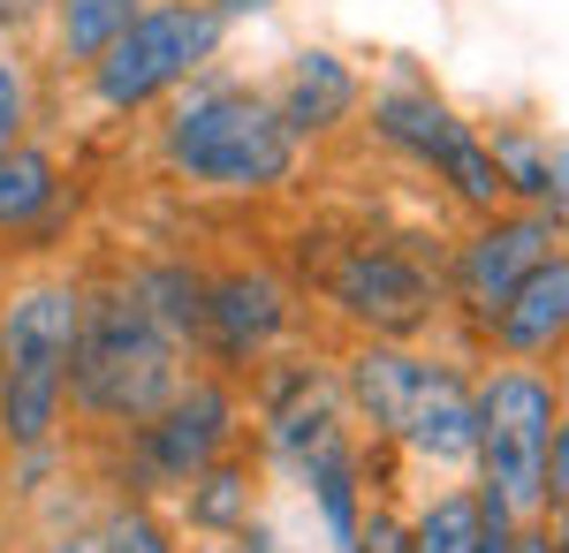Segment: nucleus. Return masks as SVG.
Listing matches in <instances>:
<instances>
[{
    "mask_svg": "<svg viewBox=\"0 0 569 553\" xmlns=\"http://www.w3.org/2000/svg\"><path fill=\"white\" fill-rule=\"evenodd\" d=\"M152 160H160L168 182L206 190V198H281L305 174V144H297V129L273 114L266 84L206 69V77H190L160 107Z\"/></svg>",
    "mask_w": 569,
    "mask_h": 553,
    "instance_id": "obj_1",
    "label": "nucleus"
},
{
    "mask_svg": "<svg viewBox=\"0 0 569 553\" xmlns=\"http://www.w3.org/2000/svg\"><path fill=\"white\" fill-rule=\"evenodd\" d=\"M190 364L198 356L122 289V273L114 281H91L84 326H77V356H69V432H91V440L137 432L190 380Z\"/></svg>",
    "mask_w": 569,
    "mask_h": 553,
    "instance_id": "obj_2",
    "label": "nucleus"
},
{
    "mask_svg": "<svg viewBox=\"0 0 569 553\" xmlns=\"http://www.w3.org/2000/svg\"><path fill=\"white\" fill-rule=\"evenodd\" d=\"M84 273H16L0 303V455L69 448V356L84 326Z\"/></svg>",
    "mask_w": 569,
    "mask_h": 553,
    "instance_id": "obj_3",
    "label": "nucleus"
},
{
    "mask_svg": "<svg viewBox=\"0 0 569 553\" xmlns=\"http://www.w3.org/2000/svg\"><path fill=\"white\" fill-rule=\"evenodd\" d=\"M311 289L327 319L350 341H433L448 326L440 303V258H426L410 235H319Z\"/></svg>",
    "mask_w": 569,
    "mask_h": 553,
    "instance_id": "obj_4",
    "label": "nucleus"
},
{
    "mask_svg": "<svg viewBox=\"0 0 569 553\" xmlns=\"http://www.w3.org/2000/svg\"><path fill=\"white\" fill-rule=\"evenodd\" d=\"M357 129H365L380 152H395L402 168H418L426 182H440V190L463 205V220L509 205V198H501V174H493V160H486V129L471 122L448 91L426 84L418 69H395V77H380V84H365Z\"/></svg>",
    "mask_w": 569,
    "mask_h": 553,
    "instance_id": "obj_5",
    "label": "nucleus"
},
{
    "mask_svg": "<svg viewBox=\"0 0 569 553\" xmlns=\"http://www.w3.org/2000/svg\"><path fill=\"white\" fill-rule=\"evenodd\" d=\"M220 46H228V23H220L206 0H144L130 16V31L107 46L77 84H84L91 114H107V122H144V114H160L190 77L220 69Z\"/></svg>",
    "mask_w": 569,
    "mask_h": 553,
    "instance_id": "obj_6",
    "label": "nucleus"
},
{
    "mask_svg": "<svg viewBox=\"0 0 569 553\" xmlns=\"http://www.w3.org/2000/svg\"><path fill=\"white\" fill-rule=\"evenodd\" d=\"M243 380L190 364V380L144 418L137 432L114 440V501H176L206 463H220L228 448H243Z\"/></svg>",
    "mask_w": 569,
    "mask_h": 553,
    "instance_id": "obj_7",
    "label": "nucleus"
},
{
    "mask_svg": "<svg viewBox=\"0 0 569 553\" xmlns=\"http://www.w3.org/2000/svg\"><path fill=\"white\" fill-rule=\"evenodd\" d=\"M243 386H251V394H243V410H251V448H259L266 477H281V485H297L311 463H327V455H342V448L365 440V432L350 425L335 356H311V349L289 341V349H273Z\"/></svg>",
    "mask_w": 569,
    "mask_h": 553,
    "instance_id": "obj_8",
    "label": "nucleus"
},
{
    "mask_svg": "<svg viewBox=\"0 0 569 553\" xmlns=\"http://www.w3.org/2000/svg\"><path fill=\"white\" fill-rule=\"evenodd\" d=\"M471 402H479V455H471V485L509 515H547L539 470H547V432L562 418V386L547 364H486L471 372Z\"/></svg>",
    "mask_w": 569,
    "mask_h": 553,
    "instance_id": "obj_9",
    "label": "nucleus"
},
{
    "mask_svg": "<svg viewBox=\"0 0 569 553\" xmlns=\"http://www.w3.org/2000/svg\"><path fill=\"white\" fill-rule=\"evenodd\" d=\"M305 326V289L273 258H228L206 265V319H198V364L251 380L273 349H289Z\"/></svg>",
    "mask_w": 569,
    "mask_h": 553,
    "instance_id": "obj_10",
    "label": "nucleus"
},
{
    "mask_svg": "<svg viewBox=\"0 0 569 553\" xmlns=\"http://www.w3.org/2000/svg\"><path fill=\"white\" fill-rule=\"evenodd\" d=\"M547 251H562V228H555L547 205H501V213H479L456 243H448V258H440V303H448V319L479 341L486 319L509 303V289H517Z\"/></svg>",
    "mask_w": 569,
    "mask_h": 553,
    "instance_id": "obj_11",
    "label": "nucleus"
},
{
    "mask_svg": "<svg viewBox=\"0 0 569 553\" xmlns=\"http://www.w3.org/2000/svg\"><path fill=\"white\" fill-rule=\"evenodd\" d=\"M440 372L433 341H350L335 356V380H342V402H350V425L372 440V448H395L410 410L426 402V386Z\"/></svg>",
    "mask_w": 569,
    "mask_h": 553,
    "instance_id": "obj_12",
    "label": "nucleus"
},
{
    "mask_svg": "<svg viewBox=\"0 0 569 553\" xmlns=\"http://www.w3.org/2000/svg\"><path fill=\"white\" fill-rule=\"evenodd\" d=\"M273 99V114L297 129V144H335V137H350L357 114H365V69H357L350 53H335V46H297L289 61H281V77L266 84Z\"/></svg>",
    "mask_w": 569,
    "mask_h": 553,
    "instance_id": "obj_13",
    "label": "nucleus"
},
{
    "mask_svg": "<svg viewBox=\"0 0 569 553\" xmlns=\"http://www.w3.org/2000/svg\"><path fill=\"white\" fill-rule=\"evenodd\" d=\"M479 349L501 356V364H547V372L569 356V243L547 251L525 281L509 289V303L486 319Z\"/></svg>",
    "mask_w": 569,
    "mask_h": 553,
    "instance_id": "obj_14",
    "label": "nucleus"
},
{
    "mask_svg": "<svg viewBox=\"0 0 569 553\" xmlns=\"http://www.w3.org/2000/svg\"><path fill=\"white\" fill-rule=\"evenodd\" d=\"M77 220V174L61 168V152L23 137L0 152V251H46L61 228Z\"/></svg>",
    "mask_w": 569,
    "mask_h": 553,
    "instance_id": "obj_15",
    "label": "nucleus"
},
{
    "mask_svg": "<svg viewBox=\"0 0 569 553\" xmlns=\"http://www.w3.org/2000/svg\"><path fill=\"white\" fill-rule=\"evenodd\" d=\"M395 455L433 477H471V455H479V402H471V364L463 356H440L426 402L410 410V425L395 440Z\"/></svg>",
    "mask_w": 569,
    "mask_h": 553,
    "instance_id": "obj_16",
    "label": "nucleus"
},
{
    "mask_svg": "<svg viewBox=\"0 0 569 553\" xmlns=\"http://www.w3.org/2000/svg\"><path fill=\"white\" fill-rule=\"evenodd\" d=\"M266 515V463L259 448H228L220 463H206L190 485L176 493V531L190 539H236V531H251Z\"/></svg>",
    "mask_w": 569,
    "mask_h": 553,
    "instance_id": "obj_17",
    "label": "nucleus"
},
{
    "mask_svg": "<svg viewBox=\"0 0 569 553\" xmlns=\"http://www.w3.org/2000/svg\"><path fill=\"white\" fill-rule=\"evenodd\" d=\"M122 289L198 356V319H206V265L198 258H137L122 273Z\"/></svg>",
    "mask_w": 569,
    "mask_h": 553,
    "instance_id": "obj_18",
    "label": "nucleus"
},
{
    "mask_svg": "<svg viewBox=\"0 0 569 553\" xmlns=\"http://www.w3.org/2000/svg\"><path fill=\"white\" fill-rule=\"evenodd\" d=\"M137 8H144V0H53V8H46V23H39L53 69H61V77H84L91 61L130 31Z\"/></svg>",
    "mask_w": 569,
    "mask_h": 553,
    "instance_id": "obj_19",
    "label": "nucleus"
},
{
    "mask_svg": "<svg viewBox=\"0 0 569 553\" xmlns=\"http://www.w3.org/2000/svg\"><path fill=\"white\" fill-rule=\"evenodd\" d=\"M402 515H410V553H479V485L471 477L433 485Z\"/></svg>",
    "mask_w": 569,
    "mask_h": 553,
    "instance_id": "obj_20",
    "label": "nucleus"
},
{
    "mask_svg": "<svg viewBox=\"0 0 569 553\" xmlns=\"http://www.w3.org/2000/svg\"><path fill=\"white\" fill-rule=\"evenodd\" d=\"M547 152H555V137H539L531 122H493L486 129V160L501 174V198H509V205H547Z\"/></svg>",
    "mask_w": 569,
    "mask_h": 553,
    "instance_id": "obj_21",
    "label": "nucleus"
},
{
    "mask_svg": "<svg viewBox=\"0 0 569 553\" xmlns=\"http://www.w3.org/2000/svg\"><path fill=\"white\" fill-rule=\"evenodd\" d=\"M31 129H39V69L23 39H0V152L23 144Z\"/></svg>",
    "mask_w": 569,
    "mask_h": 553,
    "instance_id": "obj_22",
    "label": "nucleus"
},
{
    "mask_svg": "<svg viewBox=\"0 0 569 553\" xmlns=\"http://www.w3.org/2000/svg\"><path fill=\"white\" fill-rule=\"evenodd\" d=\"M99 539H107V553H182V531L168 523L160 501H114L99 515Z\"/></svg>",
    "mask_w": 569,
    "mask_h": 553,
    "instance_id": "obj_23",
    "label": "nucleus"
},
{
    "mask_svg": "<svg viewBox=\"0 0 569 553\" xmlns=\"http://www.w3.org/2000/svg\"><path fill=\"white\" fill-rule=\"evenodd\" d=\"M350 553H410V515H402L388 493H380V501L365 509V523H357Z\"/></svg>",
    "mask_w": 569,
    "mask_h": 553,
    "instance_id": "obj_24",
    "label": "nucleus"
},
{
    "mask_svg": "<svg viewBox=\"0 0 569 553\" xmlns=\"http://www.w3.org/2000/svg\"><path fill=\"white\" fill-rule=\"evenodd\" d=\"M539 493H547V515L569 509V410L547 432V470H539Z\"/></svg>",
    "mask_w": 569,
    "mask_h": 553,
    "instance_id": "obj_25",
    "label": "nucleus"
},
{
    "mask_svg": "<svg viewBox=\"0 0 569 553\" xmlns=\"http://www.w3.org/2000/svg\"><path fill=\"white\" fill-rule=\"evenodd\" d=\"M31 553H107V539H99V515H84V523H53Z\"/></svg>",
    "mask_w": 569,
    "mask_h": 553,
    "instance_id": "obj_26",
    "label": "nucleus"
},
{
    "mask_svg": "<svg viewBox=\"0 0 569 553\" xmlns=\"http://www.w3.org/2000/svg\"><path fill=\"white\" fill-rule=\"evenodd\" d=\"M547 213L569 243V137H555V152H547Z\"/></svg>",
    "mask_w": 569,
    "mask_h": 553,
    "instance_id": "obj_27",
    "label": "nucleus"
},
{
    "mask_svg": "<svg viewBox=\"0 0 569 553\" xmlns=\"http://www.w3.org/2000/svg\"><path fill=\"white\" fill-rule=\"evenodd\" d=\"M46 8H53V0H0V39H23V31H39Z\"/></svg>",
    "mask_w": 569,
    "mask_h": 553,
    "instance_id": "obj_28",
    "label": "nucleus"
},
{
    "mask_svg": "<svg viewBox=\"0 0 569 553\" xmlns=\"http://www.w3.org/2000/svg\"><path fill=\"white\" fill-rule=\"evenodd\" d=\"M206 8H213L220 23L236 31V23H259V16H266V8H273V0H206Z\"/></svg>",
    "mask_w": 569,
    "mask_h": 553,
    "instance_id": "obj_29",
    "label": "nucleus"
},
{
    "mask_svg": "<svg viewBox=\"0 0 569 553\" xmlns=\"http://www.w3.org/2000/svg\"><path fill=\"white\" fill-rule=\"evenodd\" d=\"M517 553H555V531H547V515H531L525 531H517Z\"/></svg>",
    "mask_w": 569,
    "mask_h": 553,
    "instance_id": "obj_30",
    "label": "nucleus"
},
{
    "mask_svg": "<svg viewBox=\"0 0 569 553\" xmlns=\"http://www.w3.org/2000/svg\"><path fill=\"white\" fill-rule=\"evenodd\" d=\"M547 531H555V553H569V509H555V515H547Z\"/></svg>",
    "mask_w": 569,
    "mask_h": 553,
    "instance_id": "obj_31",
    "label": "nucleus"
},
{
    "mask_svg": "<svg viewBox=\"0 0 569 553\" xmlns=\"http://www.w3.org/2000/svg\"><path fill=\"white\" fill-rule=\"evenodd\" d=\"M555 386H562V410H569V356L555 364Z\"/></svg>",
    "mask_w": 569,
    "mask_h": 553,
    "instance_id": "obj_32",
    "label": "nucleus"
},
{
    "mask_svg": "<svg viewBox=\"0 0 569 553\" xmlns=\"http://www.w3.org/2000/svg\"><path fill=\"white\" fill-rule=\"evenodd\" d=\"M8 281H16V273H8V251H0V303H8Z\"/></svg>",
    "mask_w": 569,
    "mask_h": 553,
    "instance_id": "obj_33",
    "label": "nucleus"
},
{
    "mask_svg": "<svg viewBox=\"0 0 569 553\" xmlns=\"http://www.w3.org/2000/svg\"><path fill=\"white\" fill-rule=\"evenodd\" d=\"M0 509H8V455H0Z\"/></svg>",
    "mask_w": 569,
    "mask_h": 553,
    "instance_id": "obj_34",
    "label": "nucleus"
}]
</instances>
